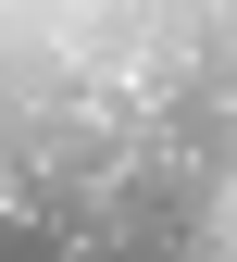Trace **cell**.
I'll list each match as a JSON object with an SVG mask.
<instances>
[{"mask_svg":"<svg viewBox=\"0 0 237 262\" xmlns=\"http://www.w3.org/2000/svg\"><path fill=\"white\" fill-rule=\"evenodd\" d=\"M0 262H225V0H0Z\"/></svg>","mask_w":237,"mask_h":262,"instance_id":"obj_1","label":"cell"}]
</instances>
